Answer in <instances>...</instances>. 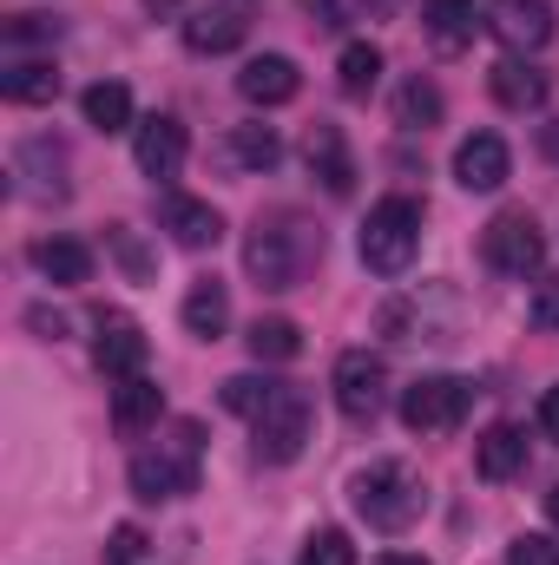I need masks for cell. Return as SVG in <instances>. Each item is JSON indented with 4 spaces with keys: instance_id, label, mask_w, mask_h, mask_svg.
<instances>
[{
    "instance_id": "6da1fadb",
    "label": "cell",
    "mask_w": 559,
    "mask_h": 565,
    "mask_svg": "<svg viewBox=\"0 0 559 565\" xmlns=\"http://www.w3.org/2000/svg\"><path fill=\"white\" fill-rule=\"evenodd\" d=\"M316 264H323V231H309L296 211L257 217V231L244 237V270L257 289H296Z\"/></svg>"
},
{
    "instance_id": "7a4b0ae2",
    "label": "cell",
    "mask_w": 559,
    "mask_h": 565,
    "mask_svg": "<svg viewBox=\"0 0 559 565\" xmlns=\"http://www.w3.org/2000/svg\"><path fill=\"white\" fill-rule=\"evenodd\" d=\"M198 460H204V427L198 422H171V434L158 440V447H139L133 454V493H139L145 507H158V500H184V493H198Z\"/></svg>"
},
{
    "instance_id": "3957f363",
    "label": "cell",
    "mask_w": 559,
    "mask_h": 565,
    "mask_svg": "<svg viewBox=\"0 0 559 565\" xmlns=\"http://www.w3.org/2000/svg\"><path fill=\"white\" fill-rule=\"evenodd\" d=\"M349 500H356V513L376 533H409L421 513H428V487H421V473L409 460H369L349 480Z\"/></svg>"
},
{
    "instance_id": "277c9868",
    "label": "cell",
    "mask_w": 559,
    "mask_h": 565,
    "mask_svg": "<svg viewBox=\"0 0 559 565\" xmlns=\"http://www.w3.org/2000/svg\"><path fill=\"white\" fill-rule=\"evenodd\" d=\"M461 316H467V302H461V289L454 282H421L409 296H395L389 309H382V335L389 342H409V349H447L454 335H461Z\"/></svg>"
},
{
    "instance_id": "5b68a950",
    "label": "cell",
    "mask_w": 559,
    "mask_h": 565,
    "mask_svg": "<svg viewBox=\"0 0 559 565\" xmlns=\"http://www.w3.org/2000/svg\"><path fill=\"white\" fill-rule=\"evenodd\" d=\"M421 250V204L415 198H382L362 224V264L376 277H402Z\"/></svg>"
},
{
    "instance_id": "8992f818",
    "label": "cell",
    "mask_w": 559,
    "mask_h": 565,
    "mask_svg": "<svg viewBox=\"0 0 559 565\" xmlns=\"http://www.w3.org/2000/svg\"><path fill=\"white\" fill-rule=\"evenodd\" d=\"M474 408V382L461 375H415L402 388V427L409 434H454Z\"/></svg>"
},
{
    "instance_id": "52a82bcc",
    "label": "cell",
    "mask_w": 559,
    "mask_h": 565,
    "mask_svg": "<svg viewBox=\"0 0 559 565\" xmlns=\"http://www.w3.org/2000/svg\"><path fill=\"white\" fill-rule=\"evenodd\" d=\"M309 427H316V415H309V395H303L296 382H277L271 408L251 422V434H257V460H271V467H289V460L309 447Z\"/></svg>"
},
{
    "instance_id": "ba28073f",
    "label": "cell",
    "mask_w": 559,
    "mask_h": 565,
    "mask_svg": "<svg viewBox=\"0 0 559 565\" xmlns=\"http://www.w3.org/2000/svg\"><path fill=\"white\" fill-rule=\"evenodd\" d=\"M481 257H487V270H500V277H540L547 237H540V224H534L527 211H500V217L481 231Z\"/></svg>"
},
{
    "instance_id": "9c48e42d",
    "label": "cell",
    "mask_w": 559,
    "mask_h": 565,
    "mask_svg": "<svg viewBox=\"0 0 559 565\" xmlns=\"http://www.w3.org/2000/svg\"><path fill=\"white\" fill-rule=\"evenodd\" d=\"M329 388H336V408H342L349 422H376L382 402H389V362H382L376 349H342Z\"/></svg>"
},
{
    "instance_id": "30bf717a",
    "label": "cell",
    "mask_w": 559,
    "mask_h": 565,
    "mask_svg": "<svg viewBox=\"0 0 559 565\" xmlns=\"http://www.w3.org/2000/svg\"><path fill=\"white\" fill-rule=\"evenodd\" d=\"M184 158H191V132H184L171 113L139 119V132H133V164H139L151 184H171V178L184 171Z\"/></svg>"
},
{
    "instance_id": "8fae6325",
    "label": "cell",
    "mask_w": 559,
    "mask_h": 565,
    "mask_svg": "<svg viewBox=\"0 0 559 565\" xmlns=\"http://www.w3.org/2000/svg\"><path fill=\"white\" fill-rule=\"evenodd\" d=\"M178 33H184L191 53H238L244 33H251V20H244L238 0H211V7H191V13L178 20Z\"/></svg>"
},
{
    "instance_id": "7c38bea8",
    "label": "cell",
    "mask_w": 559,
    "mask_h": 565,
    "mask_svg": "<svg viewBox=\"0 0 559 565\" xmlns=\"http://www.w3.org/2000/svg\"><path fill=\"white\" fill-rule=\"evenodd\" d=\"M487 26L507 53H540L553 40V7L547 0H494L487 7Z\"/></svg>"
},
{
    "instance_id": "4fadbf2b",
    "label": "cell",
    "mask_w": 559,
    "mask_h": 565,
    "mask_svg": "<svg viewBox=\"0 0 559 565\" xmlns=\"http://www.w3.org/2000/svg\"><path fill=\"white\" fill-rule=\"evenodd\" d=\"M507 171H514V151H507V139L500 132H474V139L454 145V184L461 191H500L507 184Z\"/></svg>"
},
{
    "instance_id": "5bb4252c",
    "label": "cell",
    "mask_w": 559,
    "mask_h": 565,
    "mask_svg": "<svg viewBox=\"0 0 559 565\" xmlns=\"http://www.w3.org/2000/svg\"><path fill=\"white\" fill-rule=\"evenodd\" d=\"M158 224L171 231V244H178V250H211V244L224 237V217H218V204H204V198H184V191H165V198H158Z\"/></svg>"
},
{
    "instance_id": "9a60e30c",
    "label": "cell",
    "mask_w": 559,
    "mask_h": 565,
    "mask_svg": "<svg viewBox=\"0 0 559 565\" xmlns=\"http://www.w3.org/2000/svg\"><path fill=\"white\" fill-rule=\"evenodd\" d=\"M303 158H309V171L323 178V191H329V198H349V191H356V158H349L342 126L316 119V126L303 132Z\"/></svg>"
},
{
    "instance_id": "2e32d148",
    "label": "cell",
    "mask_w": 559,
    "mask_h": 565,
    "mask_svg": "<svg viewBox=\"0 0 559 565\" xmlns=\"http://www.w3.org/2000/svg\"><path fill=\"white\" fill-rule=\"evenodd\" d=\"M145 329L133 316H99V342H93V362H99V375H113V382H133L145 369Z\"/></svg>"
},
{
    "instance_id": "e0dca14e",
    "label": "cell",
    "mask_w": 559,
    "mask_h": 565,
    "mask_svg": "<svg viewBox=\"0 0 559 565\" xmlns=\"http://www.w3.org/2000/svg\"><path fill=\"white\" fill-rule=\"evenodd\" d=\"M238 93H244L251 106H289V99L303 93V73H296V60H283V53H257V60H244Z\"/></svg>"
},
{
    "instance_id": "ac0fdd59",
    "label": "cell",
    "mask_w": 559,
    "mask_h": 565,
    "mask_svg": "<svg viewBox=\"0 0 559 565\" xmlns=\"http://www.w3.org/2000/svg\"><path fill=\"white\" fill-rule=\"evenodd\" d=\"M421 26L441 53H461V46H474L487 13H481V0H421Z\"/></svg>"
},
{
    "instance_id": "d6986e66",
    "label": "cell",
    "mask_w": 559,
    "mask_h": 565,
    "mask_svg": "<svg viewBox=\"0 0 559 565\" xmlns=\"http://www.w3.org/2000/svg\"><path fill=\"white\" fill-rule=\"evenodd\" d=\"M487 93H494L507 113H540V106H547V73H540V66H527L520 53H507V60H494Z\"/></svg>"
},
{
    "instance_id": "ffe728a7",
    "label": "cell",
    "mask_w": 559,
    "mask_h": 565,
    "mask_svg": "<svg viewBox=\"0 0 559 565\" xmlns=\"http://www.w3.org/2000/svg\"><path fill=\"white\" fill-rule=\"evenodd\" d=\"M520 467H527V434L514 422H494L474 440V473H481V480H514Z\"/></svg>"
},
{
    "instance_id": "44dd1931",
    "label": "cell",
    "mask_w": 559,
    "mask_h": 565,
    "mask_svg": "<svg viewBox=\"0 0 559 565\" xmlns=\"http://www.w3.org/2000/svg\"><path fill=\"white\" fill-rule=\"evenodd\" d=\"M184 329H191L198 342H218V335L231 329V289L218 277H198L184 289Z\"/></svg>"
},
{
    "instance_id": "7402d4cb",
    "label": "cell",
    "mask_w": 559,
    "mask_h": 565,
    "mask_svg": "<svg viewBox=\"0 0 559 565\" xmlns=\"http://www.w3.org/2000/svg\"><path fill=\"white\" fill-rule=\"evenodd\" d=\"M158 415H165V388H158V382L133 375V382L113 388V427H119L126 440H139L145 427H158Z\"/></svg>"
},
{
    "instance_id": "603a6c76",
    "label": "cell",
    "mask_w": 559,
    "mask_h": 565,
    "mask_svg": "<svg viewBox=\"0 0 559 565\" xmlns=\"http://www.w3.org/2000/svg\"><path fill=\"white\" fill-rule=\"evenodd\" d=\"M13 171L27 178V198H66V151L53 139H27L20 151H13Z\"/></svg>"
},
{
    "instance_id": "cb8c5ba5",
    "label": "cell",
    "mask_w": 559,
    "mask_h": 565,
    "mask_svg": "<svg viewBox=\"0 0 559 565\" xmlns=\"http://www.w3.org/2000/svg\"><path fill=\"white\" fill-rule=\"evenodd\" d=\"M27 257H33V270H40V277L60 282V289H73V282L93 277V250H86L80 237H40Z\"/></svg>"
},
{
    "instance_id": "d4e9b609",
    "label": "cell",
    "mask_w": 559,
    "mask_h": 565,
    "mask_svg": "<svg viewBox=\"0 0 559 565\" xmlns=\"http://www.w3.org/2000/svg\"><path fill=\"white\" fill-rule=\"evenodd\" d=\"M0 93H7V106H53L60 99V66L53 60H13L0 73Z\"/></svg>"
},
{
    "instance_id": "484cf974",
    "label": "cell",
    "mask_w": 559,
    "mask_h": 565,
    "mask_svg": "<svg viewBox=\"0 0 559 565\" xmlns=\"http://www.w3.org/2000/svg\"><path fill=\"white\" fill-rule=\"evenodd\" d=\"M80 113H86V126H93V132H126V126H133V86L99 79V86H86V93H80Z\"/></svg>"
},
{
    "instance_id": "4316f807",
    "label": "cell",
    "mask_w": 559,
    "mask_h": 565,
    "mask_svg": "<svg viewBox=\"0 0 559 565\" xmlns=\"http://www.w3.org/2000/svg\"><path fill=\"white\" fill-rule=\"evenodd\" d=\"M376 79H382V46H376V40H349L342 60H336V86H342V99H369Z\"/></svg>"
},
{
    "instance_id": "83f0119b",
    "label": "cell",
    "mask_w": 559,
    "mask_h": 565,
    "mask_svg": "<svg viewBox=\"0 0 559 565\" xmlns=\"http://www.w3.org/2000/svg\"><path fill=\"white\" fill-rule=\"evenodd\" d=\"M441 113H447V106H441V86H434V79H402V86H395V126H402V132H428V126H441Z\"/></svg>"
},
{
    "instance_id": "f1b7e54d",
    "label": "cell",
    "mask_w": 559,
    "mask_h": 565,
    "mask_svg": "<svg viewBox=\"0 0 559 565\" xmlns=\"http://www.w3.org/2000/svg\"><path fill=\"white\" fill-rule=\"evenodd\" d=\"M277 158H283V139H277V126H231V164L238 171H277Z\"/></svg>"
},
{
    "instance_id": "f546056e",
    "label": "cell",
    "mask_w": 559,
    "mask_h": 565,
    "mask_svg": "<svg viewBox=\"0 0 559 565\" xmlns=\"http://www.w3.org/2000/svg\"><path fill=\"white\" fill-rule=\"evenodd\" d=\"M244 342H251L257 362H296V355H303V329H296L289 316H257Z\"/></svg>"
},
{
    "instance_id": "4dcf8cb0",
    "label": "cell",
    "mask_w": 559,
    "mask_h": 565,
    "mask_svg": "<svg viewBox=\"0 0 559 565\" xmlns=\"http://www.w3.org/2000/svg\"><path fill=\"white\" fill-rule=\"evenodd\" d=\"M271 395H277L271 375H231V382H224V408L244 415V422H257V415L271 408Z\"/></svg>"
},
{
    "instance_id": "1f68e13d",
    "label": "cell",
    "mask_w": 559,
    "mask_h": 565,
    "mask_svg": "<svg viewBox=\"0 0 559 565\" xmlns=\"http://www.w3.org/2000/svg\"><path fill=\"white\" fill-rule=\"evenodd\" d=\"M303 565H356V546H349V533H336V526L309 533V540H303Z\"/></svg>"
},
{
    "instance_id": "d6a6232c",
    "label": "cell",
    "mask_w": 559,
    "mask_h": 565,
    "mask_svg": "<svg viewBox=\"0 0 559 565\" xmlns=\"http://www.w3.org/2000/svg\"><path fill=\"white\" fill-rule=\"evenodd\" d=\"M145 559H151V540L139 526H113L106 533V565H145Z\"/></svg>"
},
{
    "instance_id": "836d02e7",
    "label": "cell",
    "mask_w": 559,
    "mask_h": 565,
    "mask_svg": "<svg viewBox=\"0 0 559 565\" xmlns=\"http://www.w3.org/2000/svg\"><path fill=\"white\" fill-rule=\"evenodd\" d=\"M53 33H60V20H46V13H13V20H7V53L40 46V40H53Z\"/></svg>"
},
{
    "instance_id": "e575fe53",
    "label": "cell",
    "mask_w": 559,
    "mask_h": 565,
    "mask_svg": "<svg viewBox=\"0 0 559 565\" xmlns=\"http://www.w3.org/2000/svg\"><path fill=\"white\" fill-rule=\"evenodd\" d=\"M507 565H559V540L553 533H520L507 546Z\"/></svg>"
},
{
    "instance_id": "d590c367",
    "label": "cell",
    "mask_w": 559,
    "mask_h": 565,
    "mask_svg": "<svg viewBox=\"0 0 559 565\" xmlns=\"http://www.w3.org/2000/svg\"><path fill=\"white\" fill-rule=\"evenodd\" d=\"M534 322H540V329H559V277L534 282Z\"/></svg>"
},
{
    "instance_id": "8d00e7d4",
    "label": "cell",
    "mask_w": 559,
    "mask_h": 565,
    "mask_svg": "<svg viewBox=\"0 0 559 565\" xmlns=\"http://www.w3.org/2000/svg\"><path fill=\"white\" fill-rule=\"evenodd\" d=\"M106 237H113V250H119V264H126V270H133V277H151V264H145V250L139 244H133V231H126V224H119V231H106Z\"/></svg>"
},
{
    "instance_id": "74e56055",
    "label": "cell",
    "mask_w": 559,
    "mask_h": 565,
    "mask_svg": "<svg viewBox=\"0 0 559 565\" xmlns=\"http://www.w3.org/2000/svg\"><path fill=\"white\" fill-rule=\"evenodd\" d=\"M540 434H547V440H559V382L540 395Z\"/></svg>"
},
{
    "instance_id": "f35d334b",
    "label": "cell",
    "mask_w": 559,
    "mask_h": 565,
    "mask_svg": "<svg viewBox=\"0 0 559 565\" xmlns=\"http://www.w3.org/2000/svg\"><path fill=\"white\" fill-rule=\"evenodd\" d=\"M27 322H33L46 342H60V335H66V316H46V309H27Z\"/></svg>"
},
{
    "instance_id": "ab89813d",
    "label": "cell",
    "mask_w": 559,
    "mask_h": 565,
    "mask_svg": "<svg viewBox=\"0 0 559 565\" xmlns=\"http://www.w3.org/2000/svg\"><path fill=\"white\" fill-rule=\"evenodd\" d=\"M540 151H547V158L559 164V126H547V132H540Z\"/></svg>"
},
{
    "instance_id": "60d3db41",
    "label": "cell",
    "mask_w": 559,
    "mask_h": 565,
    "mask_svg": "<svg viewBox=\"0 0 559 565\" xmlns=\"http://www.w3.org/2000/svg\"><path fill=\"white\" fill-rule=\"evenodd\" d=\"M382 565H428L421 553H382Z\"/></svg>"
},
{
    "instance_id": "b9f144b4",
    "label": "cell",
    "mask_w": 559,
    "mask_h": 565,
    "mask_svg": "<svg viewBox=\"0 0 559 565\" xmlns=\"http://www.w3.org/2000/svg\"><path fill=\"white\" fill-rule=\"evenodd\" d=\"M145 7H151V13H178V0H145Z\"/></svg>"
},
{
    "instance_id": "7bdbcfd3",
    "label": "cell",
    "mask_w": 559,
    "mask_h": 565,
    "mask_svg": "<svg viewBox=\"0 0 559 565\" xmlns=\"http://www.w3.org/2000/svg\"><path fill=\"white\" fill-rule=\"evenodd\" d=\"M547 513H553V526H559V487H553V493H547Z\"/></svg>"
}]
</instances>
